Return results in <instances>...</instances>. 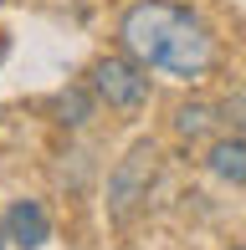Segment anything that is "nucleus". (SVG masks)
Segmentation results:
<instances>
[{
    "label": "nucleus",
    "instance_id": "1",
    "mask_svg": "<svg viewBox=\"0 0 246 250\" xmlns=\"http://www.w3.org/2000/svg\"><path fill=\"white\" fill-rule=\"evenodd\" d=\"M118 41L139 66L180 77V82H205L221 62L210 26L190 5H174V0H139V5H128L118 16Z\"/></svg>",
    "mask_w": 246,
    "mask_h": 250
},
{
    "label": "nucleus",
    "instance_id": "2",
    "mask_svg": "<svg viewBox=\"0 0 246 250\" xmlns=\"http://www.w3.org/2000/svg\"><path fill=\"white\" fill-rule=\"evenodd\" d=\"M154 174H159V148L154 143H133L118 158V168L108 174V220L113 225H128V214L149 199Z\"/></svg>",
    "mask_w": 246,
    "mask_h": 250
},
{
    "label": "nucleus",
    "instance_id": "3",
    "mask_svg": "<svg viewBox=\"0 0 246 250\" xmlns=\"http://www.w3.org/2000/svg\"><path fill=\"white\" fill-rule=\"evenodd\" d=\"M144 72H149V66H139L133 56H98L93 72H87V87L113 112H139L144 102H149V77Z\"/></svg>",
    "mask_w": 246,
    "mask_h": 250
},
{
    "label": "nucleus",
    "instance_id": "4",
    "mask_svg": "<svg viewBox=\"0 0 246 250\" xmlns=\"http://www.w3.org/2000/svg\"><path fill=\"white\" fill-rule=\"evenodd\" d=\"M5 230H10V240L21 250H36V245L51 240V220H47V209H41L36 199H16L10 204L5 209Z\"/></svg>",
    "mask_w": 246,
    "mask_h": 250
},
{
    "label": "nucleus",
    "instance_id": "5",
    "mask_svg": "<svg viewBox=\"0 0 246 250\" xmlns=\"http://www.w3.org/2000/svg\"><path fill=\"white\" fill-rule=\"evenodd\" d=\"M205 168L221 179V184H246V138H241V133H231V138L210 143Z\"/></svg>",
    "mask_w": 246,
    "mask_h": 250
},
{
    "label": "nucleus",
    "instance_id": "6",
    "mask_svg": "<svg viewBox=\"0 0 246 250\" xmlns=\"http://www.w3.org/2000/svg\"><path fill=\"white\" fill-rule=\"evenodd\" d=\"M216 123H221V107H216V102L190 97V102H180V107H174V133H180V138H190V143H200L210 128H216Z\"/></svg>",
    "mask_w": 246,
    "mask_h": 250
},
{
    "label": "nucleus",
    "instance_id": "7",
    "mask_svg": "<svg viewBox=\"0 0 246 250\" xmlns=\"http://www.w3.org/2000/svg\"><path fill=\"white\" fill-rule=\"evenodd\" d=\"M93 87H87V92H82V87H72V92H62L57 102H51V107H57V123H62V128H82V123H87V112H93Z\"/></svg>",
    "mask_w": 246,
    "mask_h": 250
},
{
    "label": "nucleus",
    "instance_id": "8",
    "mask_svg": "<svg viewBox=\"0 0 246 250\" xmlns=\"http://www.w3.org/2000/svg\"><path fill=\"white\" fill-rule=\"evenodd\" d=\"M221 123H226L231 133H241V138H246V87H236V92L221 102Z\"/></svg>",
    "mask_w": 246,
    "mask_h": 250
},
{
    "label": "nucleus",
    "instance_id": "9",
    "mask_svg": "<svg viewBox=\"0 0 246 250\" xmlns=\"http://www.w3.org/2000/svg\"><path fill=\"white\" fill-rule=\"evenodd\" d=\"M5 240H10V230H5V220H0V250H5Z\"/></svg>",
    "mask_w": 246,
    "mask_h": 250
},
{
    "label": "nucleus",
    "instance_id": "10",
    "mask_svg": "<svg viewBox=\"0 0 246 250\" xmlns=\"http://www.w3.org/2000/svg\"><path fill=\"white\" fill-rule=\"evenodd\" d=\"M236 250H246V245H236Z\"/></svg>",
    "mask_w": 246,
    "mask_h": 250
}]
</instances>
